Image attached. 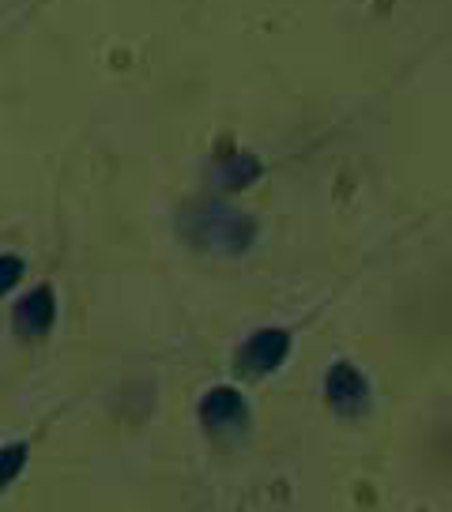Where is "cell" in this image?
I'll use <instances>...</instances> for the list:
<instances>
[{
	"label": "cell",
	"instance_id": "5",
	"mask_svg": "<svg viewBox=\"0 0 452 512\" xmlns=\"http://www.w3.org/2000/svg\"><path fill=\"white\" fill-rule=\"evenodd\" d=\"M57 320V294L49 287H34L16 305V332L23 339H42Z\"/></svg>",
	"mask_w": 452,
	"mask_h": 512
},
{
	"label": "cell",
	"instance_id": "7",
	"mask_svg": "<svg viewBox=\"0 0 452 512\" xmlns=\"http://www.w3.org/2000/svg\"><path fill=\"white\" fill-rule=\"evenodd\" d=\"M23 467H27V445H23V441L0 448V494L23 475Z\"/></svg>",
	"mask_w": 452,
	"mask_h": 512
},
{
	"label": "cell",
	"instance_id": "1",
	"mask_svg": "<svg viewBox=\"0 0 452 512\" xmlns=\"http://www.w3.org/2000/svg\"><path fill=\"white\" fill-rule=\"evenodd\" d=\"M181 238L211 256H242L257 241V223L223 200H204L181 211Z\"/></svg>",
	"mask_w": 452,
	"mask_h": 512
},
{
	"label": "cell",
	"instance_id": "3",
	"mask_svg": "<svg viewBox=\"0 0 452 512\" xmlns=\"http://www.w3.org/2000/svg\"><path fill=\"white\" fill-rule=\"evenodd\" d=\"M328 403L339 415H362L370 407V384L355 366L339 362V366L328 369Z\"/></svg>",
	"mask_w": 452,
	"mask_h": 512
},
{
	"label": "cell",
	"instance_id": "8",
	"mask_svg": "<svg viewBox=\"0 0 452 512\" xmlns=\"http://www.w3.org/2000/svg\"><path fill=\"white\" fill-rule=\"evenodd\" d=\"M19 279H23V260L12 253H0V294L16 287Z\"/></svg>",
	"mask_w": 452,
	"mask_h": 512
},
{
	"label": "cell",
	"instance_id": "6",
	"mask_svg": "<svg viewBox=\"0 0 452 512\" xmlns=\"http://www.w3.org/2000/svg\"><path fill=\"white\" fill-rule=\"evenodd\" d=\"M260 177V162L257 155H245V151H234V155H226L211 166V181H215V189H245L249 181H257Z\"/></svg>",
	"mask_w": 452,
	"mask_h": 512
},
{
	"label": "cell",
	"instance_id": "4",
	"mask_svg": "<svg viewBox=\"0 0 452 512\" xmlns=\"http://www.w3.org/2000/svg\"><path fill=\"white\" fill-rule=\"evenodd\" d=\"M287 354H291V336L279 332V328H264V332L245 339L242 366L249 369V373H272V369L283 366Z\"/></svg>",
	"mask_w": 452,
	"mask_h": 512
},
{
	"label": "cell",
	"instance_id": "2",
	"mask_svg": "<svg viewBox=\"0 0 452 512\" xmlns=\"http://www.w3.org/2000/svg\"><path fill=\"white\" fill-rule=\"evenodd\" d=\"M200 422H204V430L211 433H238L245 430V422H249V407H245L242 392L238 388H211L208 396L200 400Z\"/></svg>",
	"mask_w": 452,
	"mask_h": 512
}]
</instances>
